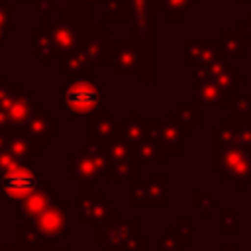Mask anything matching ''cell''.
Instances as JSON below:
<instances>
[{"label": "cell", "mask_w": 251, "mask_h": 251, "mask_svg": "<svg viewBox=\"0 0 251 251\" xmlns=\"http://www.w3.org/2000/svg\"><path fill=\"white\" fill-rule=\"evenodd\" d=\"M39 188L37 175L31 173L24 163L0 175V198L22 200Z\"/></svg>", "instance_id": "cell-1"}, {"label": "cell", "mask_w": 251, "mask_h": 251, "mask_svg": "<svg viewBox=\"0 0 251 251\" xmlns=\"http://www.w3.org/2000/svg\"><path fill=\"white\" fill-rule=\"evenodd\" d=\"M63 104L73 114H88L100 104V92L92 82L76 80L65 86Z\"/></svg>", "instance_id": "cell-2"}, {"label": "cell", "mask_w": 251, "mask_h": 251, "mask_svg": "<svg viewBox=\"0 0 251 251\" xmlns=\"http://www.w3.org/2000/svg\"><path fill=\"white\" fill-rule=\"evenodd\" d=\"M63 226H65V216L55 206H47L39 216H35V222H33L35 235L41 233L43 239L57 237L63 231Z\"/></svg>", "instance_id": "cell-3"}, {"label": "cell", "mask_w": 251, "mask_h": 251, "mask_svg": "<svg viewBox=\"0 0 251 251\" xmlns=\"http://www.w3.org/2000/svg\"><path fill=\"white\" fill-rule=\"evenodd\" d=\"M49 206V200H47V194L45 190H33L31 194H27L25 198L18 200V206H16V216L18 218H35L39 216L45 208Z\"/></svg>", "instance_id": "cell-4"}, {"label": "cell", "mask_w": 251, "mask_h": 251, "mask_svg": "<svg viewBox=\"0 0 251 251\" xmlns=\"http://www.w3.org/2000/svg\"><path fill=\"white\" fill-rule=\"evenodd\" d=\"M0 251H24V249L18 245H0Z\"/></svg>", "instance_id": "cell-5"}]
</instances>
